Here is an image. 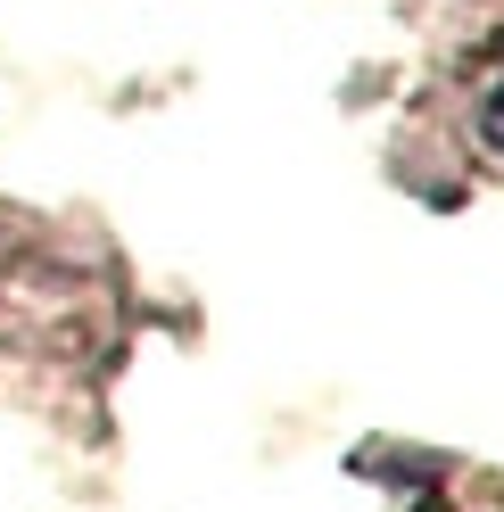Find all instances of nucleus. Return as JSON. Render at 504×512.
Segmentation results:
<instances>
[{
	"instance_id": "f257e3e1",
	"label": "nucleus",
	"mask_w": 504,
	"mask_h": 512,
	"mask_svg": "<svg viewBox=\"0 0 504 512\" xmlns=\"http://www.w3.org/2000/svg\"><path fill=\"white\" fill-rule=\"evenodd\" d=\"M496 108H504V100H496Z\"/></svg>"
}]
</instances>
